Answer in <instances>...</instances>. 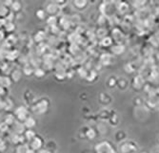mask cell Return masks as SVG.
Wrapping results in <instances>:
<instances>
[{
	"instance_id": "15",
	"label": "cell",
	"mask_w": 159,
	"mask_h": 153,
	"mask_svg": "<svg viewBox=\"0 0 159 153\" xmlns=\"http://www.w3.org/2000/svg\"><path fill=\"white\" fill-rule=\"evenodd\" d=\"M11 8H12V10H13L14 12H17V11H19V10H20L21 5H20V3H19V2H14V3H12V4H11Z\"/></svg>"
},
{
	"instance_id": "17",
	"label": "cell",
	"mask_w": 159,
	"mask_h": 153,
	"mask_svg": "<svg viewBox=\"0 0 159 153\" xmlns=\"http://www.w3.org/2000/svg\"><path fill=\"white\" fill-rule=\"evenodd\" d=\"M14 122V118L12 115H9L7 118H6V124L7 123H12Z\"/></svg>"
},
{
	"instance_id": "18",
	"label": "cell",
	"mask_w": 159,
	"mask_h": 153,
	"mask_svg": "<svg viewBox=\"0 0 159 153\" xmlns=\"http://www.w3.org/2000/svg\"><path fill=\"white\" fill-rule=\"evenodd\" d=\"M5 148H6V146H5V144H4V142H3L2 140H0V151H3V150H5Z\"/></svg>"
},
{
	"instance_id": "12",
	"label": "cell",
	"mask_w": 159,
	"mask_h": 153,
	"mask_svg": "<svg viewBox=\"0 0 159 153\" xmlns=\"http://www.w3.org/2000/svg\"><path fill=\"white\" fill-rule=\"evenodd\" d=\"M47 107H48V104H46V101H41L39 104L37 105V111L39 113H42V112H44V111H46Z\"/></svg>"
},
{
	"instance_id": "16",
	"label": "cell",
	"mask_w": 159,
	"mask_h": 153,
	"mask_svg": "<svg viewBox=\"0 0 159 153\" xmlns=\"http://www.w3.org/2000/svg\"><path fill=\"white\" fill-rule=\"evenodd\" d=\"M34 74H35V76H37L38 78H41V77H43V76H44V71H43V70H41V69H37V70L34 72Z\"/></svg>"
},
{
	"instance_id": "11",
	"label": "cell",
	"mask_w": 159,
	"mask_h": 153,
	"mask_svg": "<svg viewBox=\"0 0 159 153\" xmlns=\"http://www.w3.org/2000/svg\"><path fill=\"white\" fill-rule=\"evenodd\" d=\"M35 121H34V118H28L26 121H25V127H27L28 128H32V127H35Z\"/></svg>"
},
{
	"instance_id": "2",
	"label": "cell",
	"mask_w": 159,
	"mask_h": 153,
	"mask_svg": "<svg viewBox=\"0 0 159 153\" xmlns=\"http://www.w3.org/2000/svg\"><path fill=\"white\" fill-rule=\"evenodd\" d=\"M16 115H17V117L19 118V120L21 121V120H27L28 118H27V109L25 108V107H23V106H20L19 108H17L16 109Z\"/></svg>"
},
{
	"instance_id": "5",
	"label": "cell",
	"mask_w": 159,
	"mask_h": 153,
	"mask_svg": "<svg viewBox=\"0 0 159 153\" xmlns=\"http://www.w3.org/2000/svg\"><path fill=\"white\" fill-rule=\"evenodd\" d=\"M88 2L85 1V0H79V1H74V5L75 6L76 9L78 10H84L86 7L88 6Z\"/></svg>"
},
{
	"instance_id": "10",
	"label": "cell",
	"mask_w": 159,
	"mask_h": 153,
	"mask_svg": "<svg viewBox=\"0 0 159 153\" xmlns=\"http://www.w3.org/2000/svg\"><path fill=\"white\" fill-rule=\"evenodd\" d=\"M117 79L115 78V76H111L108 79V86L112 88V87H115L117 85Z\"/></svg>"
},
{
	"instance_id": "19",
	"label": "cell",
	"mask_w": 159,
	"mask_h": 153,
	"mask_svg": "<svg viewBox=\"0 0 159 153\" xmlns=\"http://www.w3.org/2000/svg\"><path fill=\"white\" fill-rule=\"evenodd\" d=\"M158 143H159V136H158Z\"/></svg>"
},
{
	"instance_id": "9",
	"label": "cell",
	"mask_w": 159,
	"mask_h": 153,
	"mask_svg": "<svg viewBox=\"0 0 159 153\" xmlns=\"http://www.w3.org/2000/svg\"><path fill=\"white\" fill-rule=\"evenodd\" d=\"M126 137H127L126 133L123 130H120L115 134V140H116L117 142H123L126 139Z\"/></svg>"
},
{
	"instance_id": "13",
	"label": "cell",
	"mask_w": 159,
	"mask_h": 153,
	"mask_svg": "<svg viewBox=\"0 0 159 153\" xmlns=\"http://www.w3.org/2000/svg\"><path fill=\"white\" fill-rule=\"evenodd\" d=\"M35 15H36V17L39 18V19H45V17H46V12L44 10L40 9V10L36 11Z\"/></svg>"
},
{
	"instance_id": "8",
	"label": "cell",
	"mask_w": 159,
	"mask_h": 153,
	"mask_svg": "<svg viewBox=\"0 0 159 153\" xmlns=\"http://www.w3.org/2000/svg\"><path fill=\"white\" fill-rule=\"evenodd\" d=\"M42 146V141L39 139V137H35L34 140H32V147L34 149H38Z\"/></svg>"
},
{
	"instance_id": "4",
	"label": "cell",
	"mask_w": 159,
	"mask_h": 153,
	"mask_svg": "<svg viewBox=\"0 0 159 153\" xmlns=\"http://www.w3.org/2000/svg\"><path fill=\"white\" fill-rule=\"evenodd\" d=\"M109 122H110V123L111 124V126L116 127L117 124H118V122H119V117L117 116L116 113L111 114V116L109 118Z\"/></svg>"
},
{
	"instance_id": "3",
	"label": "cell",
	"mask_w": 159,
	"mask_h": 153,
	"mask_svg": "<svg viewBox=\"0 0 159 153\" xmlns=\"http://www.w3.org/2000/svg\"><path fill=\"white\" fill-rule=\"evenodd\" d=\"M96 136H97V132L93 128L88 127V128H87V130L85 131V137L88 138L89 140H93Z\"/></svg>"
},
{
	"instance_id": "6",
	"label": "cell",
	"mask_w": 159,
	"mask_h": 153,
	"mask_svg": "<svg viewBox=\"0 0 159 153\" xmlns=\"http://www.w3.org/2000/svg\"><path fill=\"white\" fill-rule=\"evenodd\" d=\"M120 90H125L129 86V82L126 79H121L117 80V85H116Z\"/></svg>"
},
{
	"instance_id": "1",
	"label": "cell",
	"mask_w": 159,
	"mask_h": 153,
	"mask_svg": "<svg viewBox=\"0 0 159 153\" xmlns=\"http://www.w3.org/2000/svg\"><path fill=\"white\" fill-rule=\"evenodd\" d=\"M99 102L104 105H108L109 103H111V98L106 93H101L99 95Z\"/></svg>"
},
{
	"instance_id": "7",
	"label": "cell",
	"mask_w": 159,
	"mask_h": 153,
	"mask_svg": "<svg viewBox=\"0 0 159 153\" xmlns=\"http://www.w3.org/2000/svg\"><path fill=\"white\" fill-rule=\"evenodd\" d=\"M59 9V7L57 6L56 4H52V3H51L50 5H48L47 6V9H46V11L50 13L51 16H53L54 13L56 12V11Z\"/></svg>"
},
{
	"instance_id": "14",
	"label": "cell",
	"mask_w": 159,
	"mask_h": 153,
	"mask_svg": "<svg viewBox=\"0 0 159 153\" xmlns=\"http://www.w3.org/2000/svg\"><path fill=\"white\" fill-rule=\"evenodd\" d=\"M25 136H26V138L27 139H29V140H34V139L35 138V133L33 131V130H28V131H26V133H25Z\"/></svg>"
}]
</instances>
